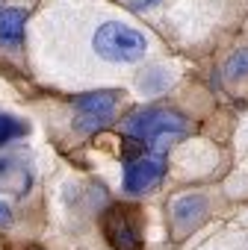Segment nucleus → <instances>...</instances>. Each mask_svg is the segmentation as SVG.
I'll return each mask as SVG.
<instances>
[{"mask_svg": "<svg viewBox=\"0 0 248 250\" xmlns=\"http://www.w3.org/2000/svg\"><path fill=\"white\" fill-rule=\"evenodd\" d=\"M92 50L106 59V62H139L148 50V39L130 27V24H121V21H103L95 36H92Z\"/></svg>", "mask_w": 248, "mask_h": 250, "instance_id": "obj_1", "label": "nucleus"}, {"mask_svg": "<svg viewBox=\"0 0 248 250\" xmlns=\"http://www.w3.org/2000/svg\"><path fill=\"white\" fill-rule=\"evenodd\" d=\"M103 232L115 250H142L139 212L133 206H112L103 215Z\"/></svg>", "mask_w": 248, "mask_h": 250, "instance_id": "obj_2", "label": "nucleus"}, {"mask_svg": "<svg viewBox=\"0 0 248 250\" xmlns=\"http://www.w3.org/2000/svg\"><path fill=\"white\" fill-rule=\"evenodd\" d=\"M183 127H186V121L177 112H169V109H148V112H139V115L124 121V130L130 136H136V139H145V142L174 136Z\"/></svg>", "mask_w": 248, "mask_h": 250, "instance_id": "obj_3", "label": "nucleus"}, {"mask_svg": "<svg viewBox=\"0 0 248 250\" xmlns=\"http://www.w3.org/2000/svg\"><path fill=\"white\" fill-rule=\"evenodd\" d=\"M163 177V159H133L124 171V191L142 194Z\"/></svg>", "mask_w": 248, "mask_h": 250, "instance_id": "obj_4", "label": "nucleus"}, {"mask_svg": "<svg viewBox=\"0 0 248 250\" xmlns=\"http://www.w3.org/2000/svg\"><path fill=\"white\" fill-rule=\"evenodd\" d=\"M207 215V200L201 194H183L174 200L172 206V218H174V229L177 232H189L201 224V218Z\"/></svg>", "mask_w": 248, "mask_h": 250, "instance_id": "obj_5", "label": "nucleus"}, {"mask_svg": "<svg viewBox=\"0 0 248 250\" xmlns=\"http://www.w3.org/2000/svg\"><path fill=\"white\" fill-rule=\"evenodd\" d=\"M24 24H27V9H21V6L0 9V44L18 47L24 42Z\"/></svg>", "mask_w": 248, "mask_h": 250, "instance_id": "obj_6", "label": "nucleus"}, {"mask_svg": "<svg viewBox=\"0 0 248 250\" xmlns=\"http://www.w3.org/2000/svg\"><path fill=\"white\" fill-rule=\"evenodd\" d=\"M80 112H95V115H109L115 109V91H95V94H83L77 100Z\"/></svg>", "mask_w": 248, "mask_h": 250, "instance_id": "obj_7", "label": "nucleus"}, {"mask_svg": "<svg viewBox=\"0 0 248 250\" xmlns=\"http://www.w3.org/2000/svg\"><path fill=\"white\" fill-rule=\"evenodd\" d=\"M24 133H27V124H24V121H18V118H12V115H3V112H0V147L9 145L12 139H21Z\"/></svg>", "mask_w": 248, "mask_h": 250, "instance_id": "obj_8", "label": "nucleus"}, {"mask_svg": "<svg viewBox=\"0 0 248 250\" xmlns=\"http://www.w3.org/2000/svg\"><path fill=\"white\" fill-rule=\"evenodd\" d=\"M109 121H112L109 115H95V112H83V115H80V118L74 121V130H80V133H95V130H103Z\"/></svg>", "mask_w": 248, "mask_h": 250, "instance_id": "obj_9", "label": "nucleus"}, {"mask_svg": "<svg viewBox=\"0 0 248 250\" xmlns=\"http://www.w3.org/2000/svg\"><path fill=\"white\" fill-rule=\"evenodd\" d=\"M224 74H227V77H233V80H239V77H248V47L236 50V53L227 59V65H224Z\"/></svg>", "mask_w": 248, "mask_h": 250, "instance_id": "obj_10", "label": "nucleus"}, {"mask_svg": "<svg viewBox=\"0 0 248 250\" xmlns=\"http://www.w3.org/2000/svg\"><path fill=\"white\" fill-rule=\"evenodd\" d=\"M18 171V159L15 156H0V186H9L6 177H15Z\"/></svg>", "mask_w": 248, "mask_h": 250, "instance_id": "obj_11", "label": "nucleus"}, {"mask_svg": "<svg viewBox=\"0 0 248 250\" xmlns=\"http://www.w3.org/2000/svg\"><path fill=\"white\" fill-rule=\"evenodd\" d=\"M142 150H145V139H136V136L124 139V156H127V159H139Z\"/></svg>", "mask_w": 248, "mask_h": 250, "instance_id": "obj_12", "label": "nucleus"}, {"mask_svg": "<svg viewBox=\"0 0 248 250\" xmlns=\"http://www.w3.org/2000/svg\"><path fill=\"white\" fill-rule=\"evenodd\" d=\"M6 227H12V209L0 200V229H6Z\"/></svg>", "mask_w": 248, "mask_h": 250, "instance_id": "obj_13", "label": "nucleus"}, {"mask_svg": "<svg viewBox=\"0 0 248 250\" xmlns=\"http://www.w3.org/2000/svg\"><path fill=\"white\" fill-rule=\"evenodd\" d=\"M145 3H154V0H145Z\"/></svg>", "mask_w": 248, "mask_h": 250, "instance_id": "obj_14", "label": "nucleus"}]
</instances>
